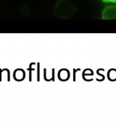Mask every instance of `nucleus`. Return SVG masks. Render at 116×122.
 Returning a JSON list of instances; mask_svg holds the SVG:
<instances>
[{"label": "nucleus", "instance_id": "2", "mask_svg": "<svg viewBox=\"0 0 116 122\" xmlns=\"http://www.w3.org/2000/svg\"><path fill=\"white\" fill-rule=\"evenodd\" d=\"M102 18L103 20H116V5L105 7L102 11Z\"/></svg>", "mask_w": 116, "mask_h": 122}, {"label": "nucleus", "instance_id": "1", "mask_svg": "<svg viewBox=\"0 0 116 122\" xmlns=\"http://www.w3.org/2000/svg\"><path fill=\"white\" fill-rule=\"evenodd\" d=\"M77 11L76 7L66 0H58L53 9L54 15L61 20L71 18Z\"/></svg>", "mask_w": 116, "mask_h": 122}, {"label": "nucleus", "instance_id": "3", "mask_svg": "<svg viewBox=\"0 0 116 122\" xmlns=\"http://www.w3.org/2000/svg\"><path fill=\"white\" fill-rule=\"evenodd\" d=\"M105 3H116V0H102Z\"/></svg>", "mask_w": 116, "mask_h": 122}]
</instances>
